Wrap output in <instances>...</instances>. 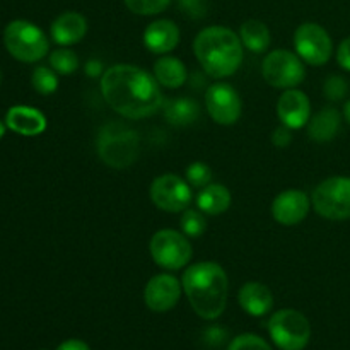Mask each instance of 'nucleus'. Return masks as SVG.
<instances>
[{"label":"nucleus","mask_w":350,"mask_h":350,"mask_svg":"<svg viewBox=\"0 0 350 350\" xmlns=\"http://www.w3.org/2000/svg\"><path fill=\"white\" fill-rule=\"evenodd\" d=\"M101 92L105 101L125 118H146L163 106L159 82L135 65L109 67L101 77Z\"/></svg>","instance_id":"nucleus-1"},{"label":"nucleus","mask_w":350,"mask_h":350,"mask_svg":"<svg viewBox=\"0 0 350 350\" xmlns=\"http://www.w3.org/2000/svg\"><path fill=\"white\" fill-rule=\"evenodd\" d=\"M181 286L195 313L204 320H215L226 310L229 282L217 263L202 262L191 265L185 270Z\"/></svg>","instance_id":"nucleus-2"},{"label":"nucleus","mask_w":350,"mask_h":350,"mask_svg":"<svg viewBox=\"0 0 350 350\" xmlns=\"http://www.w3.org/2000/svg\"><path fill=\"white\" fill-rule=\"evenodd\" d=\"M193 51L204 70L214 79L229 77L243 64L241 38L228 27H205L195 38Z\"/></svg>","instance_id":"nucleus-3"},{"label":"nucleus","mask_w":350,"mask_h":350,"mask_svg":"<svg viewBox=\"0 0 350 350\" xmlns=\"http://www.w3.org/2000/svg\"><path fill=\"white\" fill-rule=\"evenodd\" d=\"M139 135L120 122L105 125L98 137V154L111 167H126L139 156Z\"/></svg>","instance_id":"nucleus-4"},{"label":"nucleus","mask_w":350,"mask_h":350,"mask_svg":"<svg viewBox=\"0 0 350 350\" xmlns=\"http://www.w3.org/2000/svg\"><path fill=\"white\" fill-rule=\"evenodd\" d=\"M3 43L14 58L26 64L41 60L48 53V38L29 21H12L3 31Z\"/></svg>","instance_id":"nucleus-5"},{"label":"nucleus","mask_w":350,"mask_h":350,"mask_svg":"<svg viewBox=\"0 0 350 350\" xmlns=\"http://www.w3.org/2000/svg\"><path fill=\"white\" fill-rule=\"evenodd\" d=\"M269 332L275 345L282 350H303L311 338V325L296 310L277 311L269 321Z\"/></svg>","instance_id":"nucleus-6"},{"label":"nucleus","mask_w":350,"mask_h":350,"mask_svg":"<svg viewBox=\"0 0 350 350\" xmlns=\"http://www.w3.org/2000/svg\"><path fill=\"white\" fill-rule=\"evenodd\" d=\"M313 207L330 221L350 219V178L334 176L321 181L313 191Z\"/></svg>","instance_id":"nucleus-7"},{"label":"nucleus","mask_w":350,"mask_h":350,"mask_svg":"<svg viewBox=\"0 0 350 350\" xmlns=\"http://www.w3.org/2000/svg\"><path fill=\"white\" fill-rule=\"evenodd\" d=\"M191 245L181 232L173 229L157 231L150 239V255L152 260L166 270H180L187 267L191 258Z\"/></svg>","instance_id":"nucleus-8"},{"label":"nucleus","mask_w":350,"mask_h":350,"mask_svg":"<svg viewBox=\"0 0 350 350\" xmlns=\"http://www.w3.org/2000/svg\"><path fill=\"white\" fill-rule=\"evenodd\" d=\"M262 75L273 88H296L304 81V65L299 55L287 50L270 51L262 64Z\"/></svg>","instance_id":"nucleus-9"},{"label":"nucleus","mask_w":350,"mask_h":350,"mask_svg":"<svg viewBox=\"0 0 350 350\" xmlns=\"http://www.w3.org/2000/svg\"><path fill=\"white\" fill-rule=\"evenodd\" d=\"M294 46L297 55L310 65H323L330 60L334 44L330 34L314 23H306L299 26L294 33Z\"/></svg>","instance_id":"nucleus-10"},{"label":"nucleus","mask_w":350,"mask_h":350,"mask_svg":"<svg viewBox=\"0 0 350 350\" xmlns=\"http://www.w3.org/2000/svg\"><path fill=\"white\" fill-rule=\"evenodd\" d=\"M150 198L161 211L183 212L191 202L190 185L176 174H163L150 185Z\"/></svg>","instance_id":"nucleus-11"},{"label":"nucleus","mask_w":350,"mask_h":350,"mask_svg":"<svg viewBox=\"0 0 350 350\" xmlns=\"http://www.w3.org/2000/svg\"><path fill=\"white\" fill-rule=\"evenodd\" d=\"M205 108H207L211 118L219 125H232L238 122L243 111L241 98L236 89L229 84H222V82H217L207 89Z\"/></svg>","instance_id":"nucleus-12"},{"label":"nucleus","mask_w":350,"mask_h":350,"mask_svg":"<svg viewBox=\"0 0 350 350\" xmlns=\"http://www.w3.org/2000/svg\"><path fill=\"white\" fill-rule=\"evenodd\" d=\"M180 296L181 284L178 282L176 277L167 275V273L152 277L144 291V301H146L147 308L156 313L173 310L180 301Z\"/></svg>","instance_id":"nucleus-13"},{"label":"nucleus","mask_w":350,"mask_h":350,"mask_svg":"<svg viewBox=\"0 0 350 350\" xmlns=\"http://www.w3.org/2000/svg\"><path fill=\"white\" fill-rule=\"evenodd\" d=\"M310 207L311 202L304 191L286 190L273 200L272 215L279 224L296 226L306 219Z\"/></svg>","instance_id":"nucleus-14"},{"label":"nucleus","mask_w":350,"mask_h":350,"mask_svg":"<svg viewBox=\"0 0 350 350\" xmlns=\"http://www.w3.org/2000/svg\"><path fill=\"white\" fill-rule=\"evenodd\" d=\"M277 113H279L280 122L286 126L293 129H301L308 125L311 118V105L310 99L304 92L289 89L280 96L277 103Z\"/></svg>","instance_id":"nucleus-15"},{"label":"nucleus","mask_w":350,"mask_h":350,"mask_svg":"<svg viewBox=\"0 0 350 350\" xmlns=\"http://www.w3.org/2000/svg\"><path fill=\"white\" fill-rule=\"evenodd\" d=\"M180 43V29L170 19H159L150 23L144 31V44L152 53H167Z\"/></svg>","instance_id":"nucleus-16"},{"label":"nucleus","mask_w":350,"mask_h":350,"mask_svg":"<svg viewBox=\"0 0 350 350\" xmlns=\"http://www.w3.org/2000/svg\"><path fill=\"white\" fill-rule=\"evenodd\" d=\"M5 125L19 135H40L46 129V118L38 109L29 106H14L7 111Z\"/></svg>","instance_id":"nucleus-17"},{"label":"nucleus","mask_w":350,"mask_h":350,"mask_svg":"<svg viewBox=\"0 0 350 350\" xmlns=\"http://www.w3.org/2000/svg\"><path fill=\"white\" fill-rule=\"evenodd\" d=\"M88 33V21L79 12H64L51 24V38L58 44H75Z\"/></svg>","instance_id":"nucleus-18"},{"label":"nucleus","mask_w":350,"mask_h":350,"mask_svg":"<svg viewBox=\"0 0 350 350\" xmlns=\"http://www.w3.org/2000/svg\"><path fill=\"white\" fill-rule=\"evenodd\" d=\"M239 304L252 317H263L273 306L272 291L260 282H248L239 291Z\"/></svg>","instance_id":"nucleus-19"},{"label":"nucleus","mask_w":350,"mask_h":350,"mask_svg":"<svg viewBox=\"0 0 350 350\" xmlns=\"http://www.w3.org/2000/svg\"><path fill=\"white\" fill-rule=\"evenodd\" d=\"M340 130V113L335 108H323L308 122V135L317 142H328Z\"/></svg>","instance_id":"nucleus-20"},{"label":"nucleus","mask_w":350,"mask_h":350,"mask_svg":"<svg viewBox=\"0 0 350 350\" xmlns=\"http://www.w3.org/2000/svg\"><path fill=\"white\" fill-rule=\"evenodd\" d=\"M197 205L207 215L224 214L231 207V193L224 185H207L198 193Z\"/></svg>","instance_id":"nucleus-21"},{"label":"nucleus","mask_w":350,"mask_h":350,"mask_svg":"<svg viewBox=\"0 0 350 350\" xmlns=\"http://www.w3.org/2000/svg\"><path fill=\"white\" fill-rule=\"evenodd\" d=\"M154 77L161 85L176 89L187 82V67L174 57H163L154 65Z\"/></svg>","instance_id":"nucleus-22"},{"label":"nucleus","mask_w":350,"mask_h":350,"mask_svg":"<svg viewBox=\"0 0 350 350\" xmlns=\"http://www.w3.org/2000/svg\"><path fill=\"white\" fill-rule=\"evenodd\" d=\"M239 38H241V43L250 51H253V53H263V51H267L270 46V41H272L269 27L262 21L256 19H250L241 24Z\"/></svg>","instance_id":"nucleus-23"},{"label":"nucleus","mask_w":350,"mask_h":350,"mask_svg":"<svg viewBox=\"0 0 350 350\" xmlns=\"http://www.w3.org/2000/svg\"><path fill=\"white\" fill-rule=\"evenodd\" d=\"M198 113H200V109H198L197 103L188 98L174 99L164 106V116L171 125H190L198 118Z\"/></svg>","instance_id":"nucleus-24"},{"label":"nucleus","mask_w":350,"mask_h":350,"mask_svg":"<svg viewBox=\"0 0 350 350\" xmlns=\"http://www.w3.org/2000/svg\"><path fill=\"white\" fill-rule=\"evenodd\" d=\"M31 84H33L34 91L40 92V94L48 96L53 94L58 88V79L57 74L53 72V68L48 67H36L33 70V75H31Z\"/></svg>","instance_id":"nucleus-25"},{"label":"nucleus","mask_w":350,"mask_h":350,"mask_svg":"<svg viewBox=\"0 0 350 350\" xmlns=\"http://www.w3.org/2000/svg\"><path fill=\"white\" fill-rule=\"evenodd\" d=\"M50 65L57 74L68 75L74 74L79 68V58L72 50L60 48V50H55L53 53L50 55Z\"/></svg>","instance_id":"nucleus-26"},{"label":"nucleus","mask_w":350,"mask_h":350,"mask_svg":"<svg viewBox=\"0 0 350 350\" xmlns=\"http://www.w3.org/2000/svg\"><path fill=\"white\" fill-rule=\"evenodd\" d=\"M205 228H207V222L202 211H185V214L181 215V229L190 238H198L204 234Z\"/></svg>","instance_id":"nucleus-27"},{"label":"nucleus","mask_w":350,"mask_h":350,"mask_svg":"<svg viewBox=\"0 0 350 350\" xmlns=\"http://www.w3.org/2000/svg\"><path fill=\"white\" fill-rule=\"evenodd\" d=\"M170 2L171 0H125V5L139 16H154L163 12Z\"/></svg>","instance_id":"nucleus-28"},{"label":"nucleus","mask_w":350,"mask_h":350,"mask_svg":"<svg viewBox=\"0 0 350 350\" xmlns=\"http://www.w3.org/2000/svg\"><path fill=\"white\" fill-rule=\"evenodd\" d=\"M187 180L193 188H205L212 180L211 167L205 163H193L187 167Z\"/></svg>","instance_id":"nucleus-29"},{"label":"nucleus","mask_w":350,"mask_h":350,"mask_svg":"<svg viewBox=\"0 0 350 350\" xmlns=\"http://www.w3.org/2000/svg\"><path fill=\"white\" fill-rule=\"evenodd\" d=\"M229 350H272V347L256 335H239L232 340Z\"/></svg>","instance_id":"nucleus-30"},{"label":"nucleus","mask_w":350,"mask_h":350,"mask_svg":"<svg viewBox=\"0 0 350 350\" xmlns=\"http://www.w3.org/2000/svg\"><path fill=\"white\" fill-rule=\"evenodd\" d=\"M347 91V82L342 77H338V75H332V77L325 82V96H327L328 99H332V101H338V99L345 98Z\"/></svg>","instance_id":"nucleus-31"},{"label":"nucleus","mask_w":350,"mask_h":350,"mask_svg":"<svg viewBox=\"0 0 350 350\" xmlns=\"http://www.w3.org/2000/svg\"><path fill=\"white\" fill-rule=\"evenodd\" d=\"M337 60L342 68L350 72V36L345 38L337 50Z\"/></svg>","instance_id":"nucleus-32"},{"label":"nucleus","mask_w":350,"mask_h":350,"mask_svg":"<svg viewBox=\"0 0 350 350\" xmlns=\"http://www.w3.org/2000/svg\"><path fill=\"white\" fill-rule=\"evenodd\" d=\"M291 140H293V133H291V129L289 126H279V129L275 130V133L272 135V142L275 144L277 147H287L291 144Z\"/></svg>","instance_id":"nucleus-33"},{"label":"nucleus","mask_w":350,"mask_h":350,"mask_svg":"<svg viewBox=\"0 0 350 350\" xmlns=\"http://www.w3.org/2000/svg\"><path fill=\"white\" fill-rule=\"evenodd\" d=\"M180 2L181 7H183L188 14H191V16H200V14L205 12L204 5H202V0H180Z\"/></svg>","instance_id":"nucleus-34"},{"label":"nucleus","mask_w":350,"mask_h":350,"mask_svg":"<svg viewBox=\"0 0 350 350\" xmlns=\"http://www.w3.org/2000/svg\"><path fill=\"white\" fill-rule=\"evenodd\" d=\"M57 350H91L88 344L82 340H67L60 345Z\"/></svg>","instance_id":"nucleus-35"},{"label":"nucleus","mask_w":350,"mask_h":350,"mask_svg":"<svg viewBox=\"0 0 350 350\" xmlns=\"http://www.w3.org/2000/svg\"><path fill=\"white\" fill-rule=\"evenodd\" d=\"M344 115H345V120H347L349 125H350V101L347 103V105H345V108H344Z\"/></svg>","instance_id":"nucleus-36"},{"label":"nucleus","mask_w":350,"mask_h":350,"mask_svg":"<svg viewBox=\"0 0 350 350\" xmlns=\"http://www.w3.org/2000/svg\"><path fill=\"white\" fill-rule=\"evenodd\" d=\"M3 133H5V125H3L2 122H0V139L3 137Z\"/></svg>","instance_id":"nucleus-37"}]
</instances>
